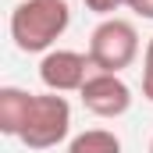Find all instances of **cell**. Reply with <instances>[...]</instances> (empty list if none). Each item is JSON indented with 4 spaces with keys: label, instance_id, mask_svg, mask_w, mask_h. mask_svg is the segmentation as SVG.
I'll return each mask as SVG.
<instances>
[{
    "label": "cell",
    "instance_id": "6da1fadb",
    "mask_svg": "<svg viewBox=\"0 0 153 153\" xmlns=\"http://www.w3.org/2000/svg\"><path fill=\"white\" fill-rule=\"evenodd\" d=\"M71 7L68 0H18L11 11V39L22 53H50L53 43L68 32Z\"/></svg>",
    "mask_w": 153,
    "mask_h": 153
},
{
    "label": "cell",
    "instance_id": "7a4b0ae2",
    "mask_svg": "<svg viewBox=\"0 0 153 153\" xmlns=\"http://www.w3.org/2000/svg\"><path fill=\"white\" fill-rule=\"evenodd\" d=\"M139 57V32L128 18H103L93 36H89V64L93 71H111L121 75L125 68H132Z\"/></svg>",
    "mask_w": 153,
    "mask_h": 153
},
{
    "label": "cell",
    "instance_id": "3957f363",
    "mask_svg": "<svg viewBox=\"0 0 153 153\" xmlns=\"http://www.w3.org/2000/svg\"><path fill=\"white\" fill-rule=\"evenodd\" d=\"M68 132H71V103L61 93H36L18 139L29 150H53L57 143L68 139Z\"/></svg>",
    "mask_w": 153,
    "mask_h": 153
},
{
    "label": "cell",
    "instance_id": "277c9868",
    "mask_svg": "<svg viewBox=\"0 0 153 153\" xmlns=\"http://www.w3.org/2000/svg\"><path fill=\"white\" fill-rule=\"evenodd\" d=\"M78 96H82V107L96 117H121L132 107L128 82L121 75H111V71H93L85 78V85L78 89Z\"/></svg>",
    "mask_w": 153,
    "mask_h": 153
},
{
    "label": "cell",
    "instance_id": "5b68a950",
    "mask_svg": "<svg viewBox=\"0 0 153 153\" xmlns=\"http://www.w3.org/2000/svg\"><path fill=\"white\" fill-rule=\"evenodd\" d=\"M89 75H93L89 53L78 50H50L39 61V82L50 93H78Z\"/></svg>",
    "mask_w": 153,
    "mask_h": 153
},
{
    "label": "cell",
    "instance_id": "8992f818",
    "mask_svg": "<svg viewBox=\"0 0 153 153\" xmlns=\"http://www.w3.org/2000/svg\"><path fill=\"white\" fill-rule=\"evenodd\" d=\"M32 96L29 89H18V85H4L0 89V132L4 135H22L25 128V117H29V107H32Z\"/></svg>",
    "mask_w": 153,
    "mask_h": 153
},
{
    "label": "cell",
    "instance_id": "52a82bcc",
    "mask_svg": "<svg viewBox=\"0 0 153 153\" xmlns=\"http://www.w3.org/2000/svg\"><path fill=\"white\" fill-rule=\"evenodd\" d=\"M64 153H121V139L111 128H85L68 143Z\"/></svg>",
    "mask_w": 153,
    "mask_h": 153
},
{
    "label": "cell",
    "instance_id": "ba28073f",
    "mask_svg": "<svg viewBox=\"0 0 153 153\" xmlns=\"http://www.w3.org/2000/svg\"><path fill=\"white\" fill-rule=\"evenodd\" d=\"M143 96L153 103V36L143 50Z\"/></svg>",
    "mask_w": 153,
    "mask_h": 153
},
{
    "label": "cell",
    "instance_id": "9c48e42d",
    "mask_svg": "<svg viewBox=\"0 0 153 153\" xmlns=\"http://www.w3.org/2000/svg\"><path fill=\"white\" fill-rule=\"evenodd\" d=\"M93 14H103V18H114L117 7H125V0H82Z\"/></svg>",
    "mask_w": 153,
    "mask_h": 153
},
{
    "label": "cell",
    "instance_id": "30bf717a",
    "mask_svg": "<svg viewBox=\"0 0 153 153\" xmlns=\"http://www.w3.org/2000/svg\"><path fill=\"white\" fill-rule=\"evenodd\" d=\"M132 11H135L139 18H150V22H153V0H135Z\"/></svg>",
    "mask_w": 153,
    "mask_h": 153
},
{
    "label": "cell",
    "instance_id": "8fae6325",
    "mask_svg": "<svg viewBox=\"0 0 153 153\" xmlns=\"http://www.w3.org/2000/svg\"><path fill=\"white\" fill-rule=\"evenodd\" d=\"M132 4H135V0H125V7H128V11H132Z\"/></svg>",
    "mask_w": 153,
    "mask_h": 153
},
{
    "label": "cell",
    "instance_id": "7c38bea8",
    "mask_svg": "<svg viewBox=\"0 0 153 153\" xmlns=\"http://www.w3.org/2000/svg\"><path fill=\"white\" fill-rule=\"evenodd\" d=\"M150 153H153V139H150Z\"/></svg>",
    "mask_w": 153,
    "mask_h": 153
}]
</instances>
